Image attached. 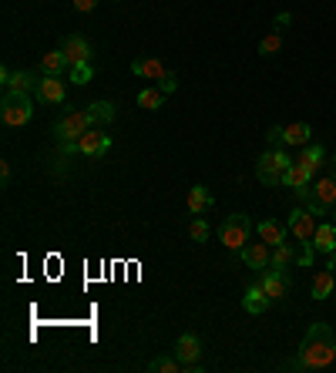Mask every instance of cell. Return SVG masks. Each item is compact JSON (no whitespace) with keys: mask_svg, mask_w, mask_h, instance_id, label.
<instances>
[{"mask_svg":"<svg viewBox=\"0 0 336 373\" xmlns=\"http://www.w3.org/2000/svg\"><path fill=\"white\" fill-rule=\"evenodd\" d=\"M336 363V336L326 323H313L296 350V360H289V370H330Z\"/></svg>","mask_w":336,"mask_h":373,"instance_id":"obj_1","label":"cell"},{"mask_svg":"<svg viewBox=\"0 0 336 373\" xmlns=\"http://www.w3.org/2000/svg\"><path fill=\"white\" fill-rule=\"evenodd\" d=\"M316 215L310 212V208H293L289 212V236L296 239V245L303 249V256H299V266H310L313 262V236H316Z\"/></svg>","mask_w":336,"mask_h":373,"instance_id":"obj_2","label":"cell"},{"mask_svg":"<svg viewBox=\"0 0 336 373\" xmlns=\"http://www.w3.org/2000/svg\"><path fill=\"white\" fill-rule=\"evenodd\" d=\"M293 165L289 151L273 149V151H262L259 162H256V175H259L262 185H282V172Z\"/></svg>","mask_w":336,"mask_h":373,"instance_id":"obj_3","label":"cell"},{"mask_svg":"<svg viewBox=\"0 0 336 373\" xmlns=\"http://www.w3.org/2000/svg\"><path fill=\"white\" fill-rule=\"evenodd\" d=\"M112 149V138L105 131H84L75 142H61V151L64 155H88V158H101L105 151Z\"/></svg>","mask_w":336,"mask_h":373,"instance_id":"obj_4","label":"cell"},{"mask_svg":"<svg viewBox=\"0 0 336 373\" xmlns=\"http://www.w3.org/2000/svg\"><path fill=\"white\" fill-rule=\"evenodd\" d=\"M94 121H98V114H94V108H84V112H68V114H61V121L54 125L57 142H75V138H81L84 131H91Z\"/></svg>","mask_w":336,"mask_h":373,"instance_id":"obj_5","label":"cell"},{"mask_svg":"<svg viewBox=\"0 0 336 373\" xmlns=\"http://www.w3.org/2000/svg\"><path fill=\"white\" fill-rule=\"evenodd\" d=\"M249 232H252V219L249 215H243V212H236V215H229L222 222V229H219V239H222L225 249H239L243 252L245 245H249Z\"/></svg>","mask_w":336,"mask_h":373,"instance_id":"obj_6","label":"cell"},{"mask_svg":"<svg viewBox=\"0 0 336 373\" xmlns=\"http://www.w3.org/2000/svg\"><path fill=\"white\" fill-rule=\"evenodd\" d=\"M0 118L3 125L20 128L34 118V105H31V94H3V105H0Z\"/></svg>","mask_w":336,"mask_h":373,"instance_id":"obj_7","label":"cell"},{"mask_svg":"<svg viewBox=\"0 0 336 373\" xmlns=\"http://www.w3.org/2000/svg\"><path fill=\"white\" fill-rule=\"evenodd\" d=\"M310 212L313 215H323V212H330L336 206V175H323L316 178V188L310 185Z\"/></svg>","mask_w":336,"mask_h":373,"instance_id":"obj_8","label":"cell"},{"mask_svg":"<svg viewBox=\"0 0 336 373\" xmlns=\"http://www.w3.org/2000/svg\"><path fill=\"white\" fill-rule=\"evenodd\" d=\"M175 356L185 370H199V356H202V343L195 333H182L175 340Z\"/></svg>","mask_w":336,"mask_h":373,"instance_id":"obj_9","label":"cell"},{"mask_svg":"<svg viewBox=\"0 0 336 373\" xmlns=\"http://www.w3.org/2000/svg\"><path fill=\"white\" fill-rule=\"evenodd\" d=\"M282 185L293 188L296 195L306 199V195H310V185H313V172H310L306 165H299V162H293V165L282 172Z\"/></svg>","mask_w":336,"mask_h":373,"instance_id":"obj_10","label":"cell"},{"mask_svg":"<svg viewBox=\"0 0 336 373\" xmlns=\"http://www.w3.org/2000/svg\"><path fill=\"white\" fill-rule=\"evenodd\" d=\"M259 282H262V289L269 293V299H273V303H280V299L289 296V286H293V282H289V276H286L282 269H276V266H273V269H266Z\"/></svg>","mask_w":336,"mask_h":373,"instance_id":"obj_11","label":"cell"},{"mask_svg":"<svg viewBox=\"0 0 336 373\" xmlns=\"http://www.w3.org/2000/svg\"><path fill=\"white\" fill-rule=\"evenodd\" d=\"M38 98L40 101H47V105H64L68 88H64V81H61L57 75H44L38 81Z\"/></svg>","mask_w":336,"mask_h":373,"instance_id":"obj_12","label":"cell"},{"mask_svg":"<svg viewBox=\"0 0 336 373\" xmlns=\"http://www.w3.org/2000/svg\"><path fill=\"white\" fill-rule=\"evenodd\" d=\"M243 262L249 266V269H269L273 266V245L269 243H249L243 249Z\"/></svg>","mask_w":336,"mask_h":373,"instance_id":"obj_13","label":"cell"},{"mask_svg":"<svg viewBox=\"0 0 336 373\" xmlns=\"http://www.w3.org/2000/svg\"><path fill=\"white\" fill-rule=\"evenodd\" d=\"M243 306H245V313H252V317H262V313H266V310L273 306V299H269V293L262 289V282H256V286H249V289H245Z\"/></svg>","mask_w":336,"mask_h":373,"instance_id":"obj_14","label":"cell"},{"mask_svg":"<svg viewBox=\"0 0 336 373\" xmlns=\"http://www.w3.org/2000/svg\"><path fill=\"white\" fill-rule=\"evenodd\" d=\"M61 51H64V57H68L71 68H77V64H91V44L84 38H68Z\"/></svg>","mask_w":336,"mask_h":373,"instance_id":"obj_15","label":"cell"},{"mask_svg":"<svg viewBox=\"0 0 336 373\" xmlns=\"http://www.w3.org/2000/svg\"><path fill=\"white\" fill-rule=\"evenodd\" d=\"M131 71L138 77H148V81H162L168 75V68L158 57H138V61H131Z\"/></svg>","mask_w":336,"mask_h":373,"instance_id":"obj_16","label":"cell"},{"mask_svg":"<svg viewBox=\"0 0 336 373\" xmlns=\"http://www.w3.org/2000/svg\"><path fill=\"white\" fill-rule=\"evenodd\" d=\"M185 202H188V212H192V215H206L215 199H212V192H208L206 185H192V188H188Z\"/></svg>","mask_w":336,"mask_h":373,"instance_id":"obj_17","label":"cell"},{"mask_svg":"<svg viewBox=\"0 0 336 373\" xmlns=\"http://www.w3.org/2000/svg\"><path fill=\"white\" fill-rule=\"evenodd\" d=\"M313 249H316V252H326V256H333V252H336V225L333 222H319L316 225Z\"/></svg>","mask_w":336,"mask_h":373,"instance_id":"obj_18","label":"cell"},{"mask_svg":"<svg viewBox=\"0 0 336 373\" xmlns=\"http://www.w3.org/2000/svg\"><path fill=\"white\" fill-rule=\"evenodd\" d=\"M310 135H313V128H310L306 121H296V125L282 128V145H289V149H306V145H310Z\"/></svg>","mask_w":336,"mask_h":373,"instance_id":"obj_19","label":"cell"},{"mask_svg":"<svg viewBox=\"0 0 336 373\" xmlns=\"http://www.w3.org/2000/svg\"><path fill=\"white\" fill-rule=\"evenodd\" d=\"M3 91H7V94H31V91H38V77L31 75V71H14V75H10V81L3 84Z\"/></svg>","mask_w":336,"mask_h":373,"instance_id":"obj_20","label":"cell"},{"mask_svg":"<svg viewBox=\"0 0 336 373\" xmlns=\"http://www.w3.org/2000/svg\"><path fill=\"white\" fill-rule=\"evenodd\" d=\"M286 225L276 222V219H266V222H259V239L262 243H269V245H282L286 243Z\"/></svg>","mask_w":336,"mask_h":373,"instance_id":"obj_21","label":"cell"},{"mask_svg":"<svg viewBox=\"0 0 336 373\" xmlns=\"http://www.w3.org/2000/svg\"><path fill=\"white\" fill-rule=\"evenodd\" d=\"M333 289H336V276H333V269L326 266V269H319L316 280H313V299H330Z\"/></svg>","mask_w":336,"mask_h":373,"instance_id":"obj_22","label":"cell"},{"mask_svg":"<svg viewBox=\"0 0 336 373\" xmlns=\"http://www.w3.org/2000/svg\"><path fill=\"white\" fill-rule=\"evenodd\" d=\"M296 162H299V165L310 168V172H313V178H316V172L323 168V162H326V151H323V145H306Z\"/></svg>","mask_w":336,"mask_h":373,"instance_id":"obj_23","label":"cell"},{"mask_svg":"<svg viewBox=\"0 0 336 373\" xmlns=\"http://www.w3.org/2000/svg\"><path fill=\"white\" fill-rule=\"evenodd\" d=\"M40 68H44V75H57V77H61V71H64V68H71V64H68L64 51H47V54H44V61H40Z\"/></svg>","mask_w":336,"mask_h":373,"instance_id":"obj_24","label":"cell"},{"mask_svg":"<svg viewBox=\"0 0 336 373\" xmlns=\"http://www.w3.org/2000/svg\"><path fill=\"white\" fill-rule=\"evenodd\" d=\"M293 262H299V252L293 245L289 243L273 245V266H276V269H286V266H293Z\"/></svg>","mask_w":336,"mask_h":373,"instance_id":"obj_25","label":"cell"},{"mask_svg":"<svg viewBox=\"0 0 336 373\" xmlns=\"http://www.w3.org/2000/svg\"><path fill=\"white\" fill-rule=\"evenodd\" d=\"M162 101H165V91H162V88H145V91H138V108H145V112H158Z\"/></svg>","mask_w":336,"mask_h":373,"instance_id":"obj_26","label":"cell"},{"mask_svg":"<svg viewBox=\"0 0 336 373\" xmlns=\"http://www.w3.org/2000/svg\"><path fill=\"white\" fill-rule=\"evenodd\" d=\"M148 370L151 373H178V370H185V367L178 363V356H155L148 363Z\"/></svg>","mask_w":336,"mask_h":373,"instance_id":"obj_27","label":"cell"},{"mask_svg":"<svg viewBox=\"0 0 336 373\" xmlns=\"http://www.w3.org/2000/svg\"><path fill=\"white\" fill-rule=\"evenodd\" d=\"M280 47H282V34H280V27H276V31H269V34H266V38L259 40V54H262V57H273L276 51H280Z\"/></svg>","mask_w":336,"mask_h":373,"instance_id":"obj_28","label":"cell"},{"mask_svg":"<svg viewBox=\"0 0 336 373\" xmlns=\"http://www.w3.org/2000/svg\"><path fill=\"white\" fill-rule=\"evenodd\" d=\"M188 236H192L195 243H208V222L202 215H195V219L188 222Z\"/></svg>","mask_w":336,"mask_h":373,"instance_id":"obj_29","label":"cell"},{"mask_svg":"<svg viewBox=\"0 0 336 373\" xmlns=\"http://www.w3.org/2000/svg\"><path fill=\"white\" fill-rule=\"evenodd\" d=\"M68 71H71V81H75V84H88V81L94 77L91 64H77V68H68Z\"/></svg>","mask_w":336,"mask_h":373,"instance_id":"obj_30","label":"cell"},{"mask_svg":"<svg viewBox=\"0 0 336 373\" xmlns=\"http://www.w3.org/2000/svg\"><path fill=\"white\" fill-rule=\"evenodd\" d=\"M91 108H94V114H98L101 121H112V118H114V105H112V101H94Z\"/></svg>","mask_w":336,"mask_h":373,"instance_id":"obj_31","label":"cell"},{"mask_svg":"<svg viewBox=\"0 0 336 373\" xmlns=\"http://www.w3.org/2000/svg\"><path fill=\"white\" fill-rule=\"evenodd\" d=\"M158 88H162V91H175V88H178V77H175V75H171V71H168V75L165 77H162V81H158Z\"/></svg>","mask_w":336,"mask_h":373,"instance_id":"obj_32","label":"cell"},{"mask_svg":"<svg viewBox=\"0 0 336 373\" xmlns=\"http://www.w3.org/2000/svg\"><path fill=\"white\" fill-rule=\"evenodd\" d=\"M94 7H98V0H75L77 14H88V10H94Z\"/></svg>","mask_w":336,"mask_h":373,"instance_id":"obj_33","label":"cell"},{"mask_svg":"<svg viewBox=\"0 0 336 373\" xmlns=\"http://www.w3.org/2000/svg\"><path fill=\"white\" fill-rule=\"evenodd\" d=\"M269 142H273V145H282V128H269Z\"/></svg>","mask_w":336,"mask_h":373,"instance_id":"obj_34","label":"cell"},{"mask_svg":"<svg viewBox=\"0 0 336 373\" xmlns=\"http://www.w3.org/2000/svg\"><path fill=\"white\" fill-rule=\"evenodd\" d=\"M0 178H3V182L10 178V162H0Z\"/></svg>","mask_w":336,"mask_h":373,"instance_id":"obj_35","label":"cell"},{"mask_svg":"<svg viewBox=\"0 0 336 373\" xmlns=\"http://www.w3.org/2000/svg\"><path fill=\"white\" fill-rule=\"evenodd\" d=\"M333 225H336V206H333Z\"/></svg>","mask_w":336,"mask_h":373,"instance_id":"obj_36","label":"cell"},{"mask_svg":"<svg viewBox=\"0 0 336 373\" xmlns=\"http://www.w3.org/2000/svg\"><path fill=\"white\" fill-rule=\"evenodd\" d=\"M333 168H336V155H333Z\"/></svg>","mask_w":336,"mask_h":373,"instance_id":"obj_37","label":"cell"}]
</instances>
